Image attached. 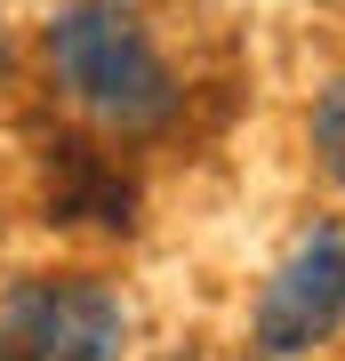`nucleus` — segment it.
Instances as JSON below:
<instances>
[{"instance_id":"f257e3e1","label":"nucleus","mask_w":345,"mask_h":361,"mask_svg":"<svg viewBox=\"0 0 345 361\" xmlns=\"http://www.w3.org/2000/svg\"><path fill=\"white\" fill-rule=\"evenodd\" d=\"M40 65L97 137H153L177 121V73L128 0H64L40 25Z\"/></svg>"},{"instance_id":"f03ea898","label":"nucleus","mask_w":345,"mask_h":361,"mask_svg":"<svg viewBox=\"0 0 345 361\" xmlns=\"http://www.w3.org/2000/svg\"><path fill=\"white\" fill-rule=\"evenodd\" d=\"M137 305L104 273H25L0 289V361H121Z\"/></svg>"},{"instance_id":"7ed1b4c3","label":"nucleus","mask_w":345,"mask_h":361,"mask_svg":"<svg viewBox=\"0 0 345 361\" xmlns=\"http://www.w3.org/2000/svg\"><path fill=\"white\" fill-rule=\"evenodd\" d=\"M337 329H345V225H313L265 273V289L249 305V345L265 361H305Z\"/></svg>"},{"instance_id":"20e7f679","label":"nucleus","mask_w":345,"mask_h":361,"mask_svg":"<svg viewBox=\"0 0 345 361\" xmlns=\"http://www.w3.org/2000/svg\"><path fill=\"white\" fill-rule=\"evenodd\" d=\"M56 201V217H97V225H128V185L113 177V169H97L89 153H64V193Z\"/></svg>"},{"instance_id":"39448f33","label":"nucleus","mask_w":345,"mask_h":361,"mask_svg":"<svg viewBox=\"0 0 345 361\" xmlns=\"http://www.w3.org/2000/svg\"><path fill=\"white\" fill-rule=\"evenodd\" d=\"M305 137H313V161H321V177L345 185V73L329 80V89L313 97V113H305Z\"/></svg>"}]
</instances>
